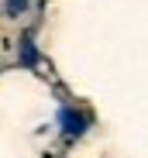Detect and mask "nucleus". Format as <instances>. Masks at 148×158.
Here are the masks:
<instances>
[{
  "instance_id": "obj_1",
  "label": "nucleus",
  "mask_w": 148,
  "mask_h": 158,
  "mask_svg": "<svg viewBox=\"0 0 148 158\" xmlns=\"http://www.w3.org/2000/svg\"><path fill=\"white\" fill-rule=\"evenodd\" d=\"M24 10H28V0H7V14H11V17L24 14Z\"/></svg>"
}]
</instances>
